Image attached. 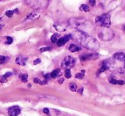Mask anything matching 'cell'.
Wrapping results in <instances>:
<instances>
[{
	"label": "cell",
	"mask_w": 125,
	"mask_h": 116,
	"mask_svg": "<svg viewBox=\"0 0 125 116\" xmlns=\"http://www.w3.org/2000/svg\"><path fill=\"white\" fill-rule=\"evenodd\" d=\"M33 81H34V83H38V84H40V85H43V84H45V83H43V81H41V80H40L39 79H38V78L34 79V80H33Z\"/></svg>",
	"instance_id": "obj_25"
},
{
	"label": "cell",
	"mask_w": 125,
	"mask_h": 116,
	"mask_svg": "<svg viewBox=\"0 0 125 116\" xmlns=\"http://www.w3.org/2000/svg\"><path fill=\"white\" fill-rule=\"evenodd\" d=\"M11 75H12V73H5V74L3 75V77H2V80H1V81L2 82H4L5 80H6L7 78H9L10 76H11Z\"/></svg>",
	"instance_id": "obj_22"
},
{
	"label": "cell",
	"mask_w": 125,
	"mask_h": 116,
	"mask_svg": "<svg viewBox=\"0 0 125 116\" xmlns=\"http://www.w3.org/2000/svg\"><path fill=\"white\" fill-rule=\"evenodd\" d=\"M89 3H92L91 5H94V3H95V1H94V0H93V1H92V0H90V1H89Z\"/></svg>",
	"instance_id": "obj_31"
},
{
	"label": "cell",
	"mask_w": 125,
	"mask_h": 116,
	"mask_svg": "<svg viewBox=\"0 0 125 116\" xmlns=\"http://www.w3.org/2000/svg\"><path fill=\"white\" fill-rule=\"evenodd\" d=\"M124 63H125V61H124Z\"/></svg>",
	"instance_id": "obj_35"
},
{
	"label": "cell",
	"mask_w": 125,
	"mask_h": 116,
	"mask_svg": "<svg viewBox=\"0 0 125 116\" xmlns=\"http://www.w3.org/2000/svg\"><path fill=\"white\" fill-rule=\"evenodd\" d=\"M95 23L101 27H109L111 25V18L109 14H102L96 17Z\"/></svg>",
	"instance_id": "obj_3"
},
{
	"label": "cell",
	"mask_w": 125,
	"mask_h": 116,
	"mask_svg": "<svg viewBox=\"0 0 125 116\" xmlns=\"http://www.w3.org/2000/svg\"><path fill=\"white\" fill-rule=\"evenodd\" d=\"M84 73H85V71H84V70H82L81 73H78L76 74V78L79 79V80H82V79L84 77Z\"/></svg>",
	"instance_id": "obj_19"
},
{
	"label": "cell",
	"mask_w": 125,
	"mask_h": 116,
	"mask_svg": "<svg viewBox=\"0 0 125 116\" xmlns=\"http://www.w3.org/2000/svg\"><path fill=\"white\" fill-rule=\"evenodd\" d=\"M100 38L103 41H110L114 38V33L112 30H111L109 27H102L99 31Z\"/></svg>",
	"instance_id": "obj_2"
},
{
	"label": "cell",
	"mask_w": 125,
	"mask_h": 116,
	"mask_svg": "<svg viewBox=\"0 0 125 116\" xmlns=\"http://www.w3.org/2000/svg\"><path fill=\"white\" fill-rule=\"evenodd\" d=\"M99 55L95 52H93L91 54H89V55H84L81 57V60L82 61H85V60H95L97 59Z\"/></svg>",
	"instance_id": "obj_7"
},
{
	"label": "cell",
	"mask_w": 125,
	"mask_h": 116,
	"mask_svg": "<svg viewBox=\"0 0 125 116\" xmlns=\"http://www.w3.org/2000/svg\"><path fill=\"white\" fill-rule=\"evenodd\" d=\"M109 82H110L111 84H114V85H116V84H117V85H124V81H122V80H115V79H109Z\"/></svg>",
	"instance_id": "obj_14"
},
{
	"label": "cell",
	"mask_w": 125,
	"mask_h": 116,
	"mask_svg": "<svg viewBox=\"0 0 125 116\" xmlns=\"http://www.w3.org/2000/svg\"><path fill=\"white\" fill-rule=\"evenodd\" d=\"M109 68V64H108V61H104L103 62L101 63V67H100V68L99 70H98V74L99 73H101L102 72H104V71H105L106 69H108Z\"/></svg>",
	"instance_id": "obj_8"
},
{
	"label": "cell",
	"mask_w": 125,
	"mask_h": 116,
	"mask_svg": "<svg viewBox=\"0 0 125 116\" xmlns=\"http://www.w3.org/2000/svg\"><path fill=\"white\" fill-rule=\"evenodd\" d=\"M13 14H14V11H12V10H9V11L6 12V15L8 17H12Z\"/></svg>",
	"instance_id": "obj_27"
},
{
	"label": "cell",
	"mask_w": 125,
	"mask_h": 116,
	"mask_svg": "<svg viewBox=\"0 0 125 116\" xmlns=\"http://www.w3.org/2000/svg\"><path fill=\"white\" fill-rule=\"evenodd\" d=\"M75 59L72 57H66L63 59L62 62H61V67L65 69H69L70 68L74 66L75 64Z\"/></svg>",
	"instance_id": "obj_4"
},
{
	"label": "cell",
	"mask_w": 125,
	"mask_h": 116,
	"mask_svg": "<svg viewBox=\"0 0 125 116\" xmlns=\"http://www.w3.org/2000/svg\"><path fill=\"white\" fill-rule=\"evenodd\" d=\"M65 76L66 79H70L72 77V73H71V70L70 69H66L65 70Z\"/></svg>",
	"instance_id": "obj_20"
},
{
	"label": "cell",
	"mask_w": 125,
	"mask_h": 116,
	"mask_svg": "<svg viewBox=\"0 0 125 116\" xmlns=\"http://www.w3.org/2000/svg\"><path fill=\"white\" fill-rule=\"evenodd\" d=\"M80 42L83 47L91 50V51H95L99 49V43H98L97 40L93 37L89 36L87 33L81 38Z\"/></svg>",
	"instance_id": "obj_1"
},
{
	"label": "cell",
	"mask_w": 125,
	"mask_h": 116,
	"mask_svg": "<svg viewBox=\"0 0 125 116\" xmlns=\"http://www.w3.org/2000/svg\"><path fill=\"white\" fill-rule=\"evenodd\" d=\"M51 50V48H50V47H43V48L40 49V51L44 52V51H48V50Z\"/></svg>",
	"instance_id": "obj_26"
},
{
	"label": "cell",
	"mask_w": 125,
	"mask_h": 116,
	"mask_svg": "<svg viewBox=\"0 0 125 116\" xmlns=\"http://www.w3.org/2000/svg\"><path fill=\"white\" fill-rule=\"evenodd\" d=\"M72 38V35L71 34H68V35H66V36L62 37V38H60L59 39L57 40V42H56V44H57V45L59 47L62 46V45H64L65 44H66L68 41H69L70 39H71Z\"/></svg>",
	"instance_id": "obj_6"
},
{
	"label": "cell",
	"mask_w": 125,
	"mask_h": 116,
	"mask_svg": "<svg viewBox=\"0 0 125 116\" xmlns=\"http://www.w3.org/2000/svg\"><path fill=\"white\" fill-rule=\"evenodd\" d=\"M80 50H81V46L75 45V44H72L69 46V50L71 52H77V51H79Z\"/></svg>",
	"instance_id": "obj_12"
},
{
	"label": "cell",
	"mask_w": 125,
	"mask_h": 116,
	"mask_svg": "<svg viewBox=\"0 0 125 116\" xmlns=\"http://www.w3.org/2000/svg\"><path fill=\"white\" fill-rule=\"evenodd\" d=\"M39 62H40V59H39V58H37V59L35 60L34 61H33V64H34V65H37L38 63H39Z\"/></svg>",
	"instance_id": "obj_28"
},
{
	"label": "cell",
	"mask_w": 125,
	"mask_h": 116,
	"mask_svg": "<svg viewBox=\"0 0 125 116\" xmlns=\"http://www.w3.org/2000/svg\"><path fill=\"white\" fill-rule=\"evenodd\" d=\"M3 27V25H0V29H1V28H2V27Z\"/></svg>",
	"instance_id": "obj_33"
},
{
	"label": "cell",
	"mask_w": 125,
	"mask_h": 116,
	"mask_svg": "<svg viewBox=\"0 0 125 116\" xmlns=\"http://www.w3.org/2000/svg\"><path fill=\"white\" fill-rule=\"evenodd\" d=\"M19 78H20V80H21L22 82H26L28 80V75L27 74H20Z\"/></svg>",
	"instance_id": "obj_18"
},
{
	"label": "cell",
	"mask_w": 125,
	"mask_h": 116,
	"mask_svg": "<svg viewBox=\"0 0 125 116\" xmlns=\"http://www.w3.org/2000/svg\"><path fill=\"white\" fill-rule=\"evenodd\" d=\"M69 88L72 91H76V90H77V85L75 83H71L69 85Z\"/></svg>",
	"instance_id": "obj_21"
},
{
	"label": "cell",
	"mask_w": 125,
	"mask_h": 116,
	"mask_svg": "<svg viewBox=\"0 0 125 116\" xmlns=\"http://www.w3.org/2000/svg\"><path fill=\"white\" fill-rule=\"evenodd\" d=\"M21 113V108L18 106H12L8 109V114L10 116H18Z\"/></svg>",
	"instance_id": "obj_5"
},
{
	"label": "cell",
	"mask_w": 125,
	"mask_h": 116,
	"mask_svg": "<svg viewBox=\"0 0 125 116\" xmlns=\"http://www.w3.org/2000/svg\"><path fill=\"white\" fill-rule=\"evenodd\" d=\"M40 15L38 13H36V12H32L30 15H28L26 17V20H35V19L39 18Z\"/></svg>",
	"instance_id": "obj_11"
},
{
	"label": "cell",
	"mask_w": 125,
	"mask_h": 116,
	"mask_svg": "<svg viewBox=\"0 0 125 116\" xmlns=\"http://www.w3.org/2000/svg\"><path fill=\"white\" fill-rule=\"evenodd\" d=\"M12 42H13V38H12L11 37H7L6 38V44L10 45V44H12Z\"/></svg>",
	"instance_id": "obj_24"
},
{
	"label": "cell",
	"mask_w": 125,
	"mask_h": 116,
	"mask_svg": "<svg viewBox=\"0 0 125 116\" xmlns=\"http://www.w3.org/2000/svg\"><path fill=\"white\" fill-rule=\"evenodd\" d=\"M124 31H125V25H124Z\"/></svg>",
	"instance_id": "obj_34"
},
{
	"label": "cell",
	"mask_w": 125,
	"mask_h": 116,
	"mask_svg": "<svg viewBox=\"0 0 125 116\" xmlns=\"http://www.w3.org/2000/svg\"><path fill=\"white\" fill-rule=\"evenodd\" d=\"M26 61V58L24 57H18L16 58V60H15V62L17 64L21 65V66H25Z\"/></svg>",
	"instance_id": "obj_10"
},
{
	"label": "cell",
	"mask_w": 125,
	"mask_h": 116,
	"mask_svg": "<svg viewBox=\"0 0 125 116\" xmlns=\"http://www.w3.org/2000/svg\"><path fill=\"white\" fill-rule=\"evenodd\" d=\"M61 73V69L60 68H57V69H55V70H54V71L52 72V73H50V77L51 78H53V79H55L56 77L58 76V75Z\"/></svg>",
	"instance_id": "obj_13"
},
{
	"label": "cell",
	"mask_w": 125,
	"mask_h": 116,
	"mask_svg": "<svg viewBox=\"0 0 125 116\" xmlns=\"http://www.w3.org/2000/svg\"><path fill=\"white\" fill-rule=\"evenodd\" d=\"M43 113L44 114H46V115H49V114H50V110L48 109V108H43Z\"/></svg>",
	"instance_id": "obj_29"
},
{
	"label": "cell",
	"mask_w": 125,
	"mask_h": 116,
	"mask_svg": "<svg viewBox=\"0 0 125 116\" xmlns=\"http://www.w3.org/2000/svg\"><path fill=\"white\" fill-rule=\"evenodd\" d=\"M77 92H78L79 93V94H83V88H80V89H79L78 90V91H77Z\"/></svg>",
	"instance_id": "obj_30"
},
{
	"label": "cell",
	"mask_w": 125,
	"mask_h": 116,
	"mask_svg": "<svg viewBox=\"0 0 125 116\" xmlns=\"http://www.w3.org/2000/svg\"><path fill=\"white\" fill-rule=\"evenodd\" d=\"M79 10H80L81 11L88 12V11H89V7L88 6L87 4H82L80 6V8H79Z\"/></svg>",
	"instance_id": "obj_16"
},
{
	"label": "cell",
	"mask_w": 125,
	"mask_h": 116,
	"mask_svg": "<svg viewBox=\"0 0 125 116\" xmlns=\"http://www.w3.org/2000/svg\"><path fill=\"white\" fill-rule=\"evenodd\" d=\"M114 58L117 61H122L124 62L125 61V54L123 52H117L116 54H114Z\"/></svg>",
	"instance_id": "obj_9"
},
{
	"label": "cell",
	"mask_w": 125,
	"mask_h": 116,
	"mask_svg": "<svg viewBox=\"0 0 125 116\" xmlns=\"http://www.w3.org/2000/svg\"><path fill=\"white\" fill-rule=\"evenodd\" d=\"M58 39H59V35H58L57 33H54V34H53L52 37H51V41H52V43H56Z\"/></svg>",
	"instance_id": "obj_17"
},
{
	"label": "cell",
	"mask_w": 125,
	"mask_h": 116,
	"mask_svg": "<svg viewBox=\"0 0 125 116\" xmlns=\"http://www.w3.org/2000/svg\"><path fill=\"white\" fill-rule=\"evenodd\" d=\"M54 27L56 30H58V31H60V32H62L66 29V26L65 25H57V24H54Z\"/></svg>",
	"instance_id": "obj_15"
},
{
	"label": "cell",
	"mask_w": 125,
	"mask_h": 116,
	"mask_svg": "<svg viewBox=\"0 0 125 116\" xmlns=\"http://www.w3.org/2000/svg\"><path fill=\"white\" fill-rule=\"evenodd\" d=\"M63 81H64V79L61 78V79H60V80H59V83L61 84V83H63Z\"/></svg>",
	"instance_id": "obj_32"
},
{
	"label": "cell",
	"mask_w": 125,
	"mask_h": 116,
	"mask_svg": "<svg viewBox=\"0 0 125 116\" xmlns=\"http://www.w3.org/2000/svg\"><path fill=\"white\" fill-rule=\"evenodd\" d=\"M8 60V57H4V56H0V64H2V63L5 62V61Z\"/></svg>",
	"instance_id": "obj_23"
}]
</instances>
